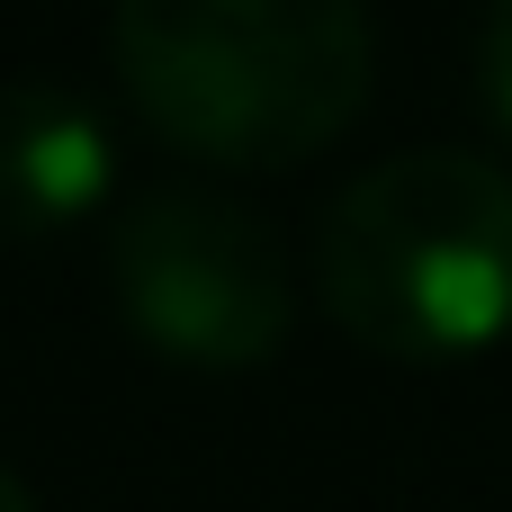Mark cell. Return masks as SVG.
<instances>
[{"instance_id":"6da1fadb","label":"cell","mask_w":512,"mask_h":512,"mask_svg":"<svg viewBox=\"0 0 512 512\" xmlns=\"http://www.w3.org/2000/svg\"><path fill=\"white\" fill-rule=\"evenodd\" d=\"M108 63L135 117L207 171H297L378 81L360 0H117Z\"/></svg>"},{"instance_id":"7a4b0ae2","label":"cell","mask_w":512,"mask_h":512,"mask_svg":"<svg viewBox=\"0 0 512 512\" xmlns=\"http://www.w3.org/2000/svg\"><path fill=\"white\" fill-rule=\"evenodd\" d=\"M324 315L396 369H441L512 333V171L459 144L369 162L315 225Z\"/></svg>"},{"instance_id":"3957f363","label":"cell","mask_w":512,"mask_h":512,"mask_svg":"<svg viewBox=\"0 0 512 512\" xmlns=\"http://www.w3.org/2000/svg\"><path fill=\"white\" fill-rule=\"evenodd\" d=\"M126 333L171 369H261L297 324L288 243L225 189H153L108 234Z\"/></svg>"},{"instance_id":"277c9868","label":"cell","mask_w":512,"mask_h":512,"mask_svg":"<svg viewBox=\"0 0 512 512\" xmlns=\"http://www.w3.org/2000/svg\"><path fill=\"white\" fill-rule=\"evenodd\" d=\"M117 180L108 117L45 72L0 81V243H45L81 225Z\"/></svg>"},{"instance_id":"5b68a950","label":"cell","mask_w":512,"mask_h":512,"mask_svg":"<svg viewBox=\"0 0 512 512\" xmlns=\"http://www.w3.org/2000/svg\"><path fill=\"white\" fill-rule=\"evenodd\" d=\"M477 90H486V117L512 135V0H495L477 27Z\"/></svg>"},{"instance_id":"8992f818","label":"cell","mask_w":512,"mask_h":512,"mask_svg":"<svg viewBox=\"0 0 512 512\" xmlns=\"http://www.w3.org/2000/svg\"><path fill=\"white\" fill-rule=\"evenodd\" d=\"M0 512H36V495H27V477H18V468H0Z\"/></svg>"}]
</instances>
